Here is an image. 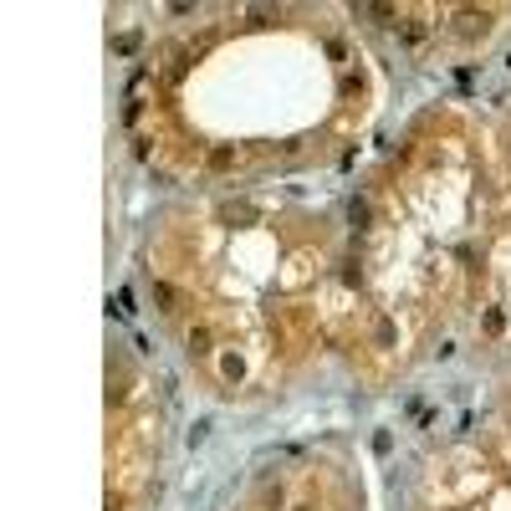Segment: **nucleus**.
Masks as SVG:
<instances>
[{
  "instance_id": "obj_1",
  "label": "nucleus",
  "mask_w": 511,
  "mask_h": 511,
  "mask_svg": "<svg viewBox=\"0 0 511 511\" xmlns=\"http://www.w3.org/2000/svg\"><path fill=\"white\" fill-rule=\"evenodd\" d=\"M491 31V10H461L455 16V36L461 41H476V36H486Z\"/></svg>"
},
{
  "instance_id": "obj_2",
  "label": "nucleus",
  "mask_w": 511,
  "mask_h": 511,
  "mask_svg": "<svg viewBox=\"0 0 511 511\" xmlns=\"http://www.w3.org/2000/svg\"><path fill=\"white\" fill-rule=\"evenodd\" d=\"M189 353H210V327H194L189 333Z\"/></svg>"
},
{
  "instance_id": "obj_3",
  "label": "nucleus",
  "mask_w": 511,
  "mask_h": 511,
  "mask_svg": "<svg viewBox=\"0 0 511 511\" xmlns=\"http://www.w3.org/2000/svg\"><path fill=\"white\" fill-rule=\"evenodd\" d=\"M297 511H312V506H297Z\"/></svg>"
}]
</instances>
